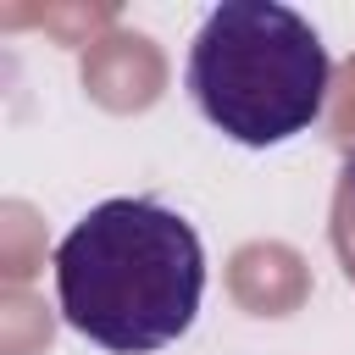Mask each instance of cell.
Wrapping results in <instances>:
<instances>
[{
	"mask_svg": "<svg viewBox=\"0 0 355 355\" xmlns=\"http://www.w3.org/2000/svg\"><path fill=\"white\" fill-rule=\"evenodd\" d=\"M205 300V244L161 200L122 194L89 205L55 244V305L72 333L111 355L178 344Z\"/></svg>",
	"mask_w": 355,
	"mask_h": 355,
	"instance_id": "obj_1",
	"label": "cell"
},
{
	"mask_svg": "<svg viewBox=\"0 0 355 355\" xmlns=\"http://www.w3.org/2000/svg\"><path fill=\"white\" fill-rule=\"evenodd\" d=\"M183 83L222 139L244 150H272L322 122L333 61L322 33L294 6L222 0L205 11L189 44Z\"/></svg>",
	"mask_w": 355,
	"mask_h": 355,
	"instance_id": "obj_2",
	"label": "cell"
},
{
	"mask_svg": "<svg viewBox=\"0 0 355 355\" xmlns=\"http://www.w3.org/2000/svg\"><path fill=\"white\" fill-rule=\"evenodd\" d=\"M344 183H349V194H355V144L344 150Z\"/></svg>",
	"mask_w": 355,
	"mask_h": 355,
	"instance_id": "obj_3",
	"label": "cell"
}]
</instances>
